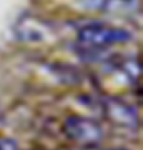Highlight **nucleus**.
<instances>
[{"mask_svg": "<svg viewBox=\"0 0 143 150\" xmlns=\"http://www.w3.org/2000/svg\"><path fill=\"white\" fill-rule=\"evenodd\" d=\"M78 43L88 48H103L118 43H127L132 35L128 30L111 27L106 23H88L78 30Z\"/></svg>", "mask_w": 143, "mask_h": 150, "instance_id": "f257e3e1", "label": "nucleus"}, {"mask_svg": "<svg viewBox=\"0 0 143 150\" xmlns=\"http://www.w3.org/2000/svg\"><path fill=\"white\" fill-rule=\"evenodd\" d=\"M65 134L82 145H95L103 139V130L95 120L87 117H70L65 120Z\"/></svg>", "mask_w": 143, "mask_h": 150, "instance_id": "f03ea898", "label": "nucleus"}, {"mask_svg": "<svg viewBox=\"0 0 143 150\" xmlns=\"http://www.w3.org/2000/svg\"><path fill=\"white\" fill-rule=\"evenodd\" d=\"M103 108H105V115L108 117V120H111L113 123H117L120 127H128L133 129L138 125V113L137 110L125 103L123 100L118 98H106L103 102Z\"/></svg>", "mask_w": 143, "mask_h": 150, "instance_id": "7ed1b4c3", "label": "nucleus"}, {"mask_svg": "<svg viewBox=\"0 0 143 150\" xmlns=\"http://www.w3.org/2000/svg\"><path fill=\"white\" fill-rule=\"evenodd\" d=\"M0 150H18V149H17L13 140L4 139V140H0Z\"/></svg>", "mask_w": 143, "mask_h": 150, "instance_id": "20e7f679", "label": "nucleus"}]
</instances>
